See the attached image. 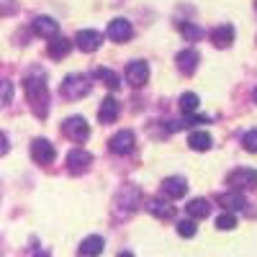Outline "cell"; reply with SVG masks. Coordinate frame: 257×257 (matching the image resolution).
<instances>
[{
  "label": "cell",
  "mask_w": 257,
  "mask_h": 257,
  "mask_svg": "<svg viewBox=\"0 0 257 257\" xmlns=\"http://www.w3.org/2000/svg\"><path fill=\"white\" fill-rule=\"evenodd\" d=\"M24 90H26V98L31 103V108L39 118H44L47 111H49V88H47V80L41 75V70H34L26 80H24Z\"/></svg>",
  "instance_id": "6da1fadb"
},
{
  "label": "cell",
  "mask_w": 257,
  "mask_h": 257,
  "mask_svg": "<svg viewBox=\"0 0 257 257\" xmlns=\"http://www.w3.org/2000/svg\"><path fill=\"white\" fill-rule=\"evenodd\" d=\"M88 93H90V77L88 75H70V77H64L62 95L67 100H77V98L88 95Z\"/></svg>",
  "instance_id": "7a4b0ae2"
},
{
  "label": "cell",
  "mask_w": 257,
  "mask_h": 257,
  "mask_svg": "<svg viewBox=\"0 0 257 257\" xmlns=\"http://www.w3.org/2000/svg\"><path fill=\"white\" fill-rule=\"evenodd\" d=\"M226 183H229L231 190H249V188H257V170L239 167V170H234V173H229Z\"/></svg>",
  "instance_id": "3957f363"
},
{
  "label": "cell",
  "mask_w": 257,
  "mask_h": 257,
  "mask_svg": "<svg viewBox=\"0 0 257 257\" xmlns=\"http://www.w3.org/2000/svg\"><path fill=\"white\" fill-rule=\"evenodd\" d=\"M62 132L67 134L72 142H85V139L90 137V126H88V121H85L82 116H72V118L64 121Z\"/></svg>",
  "instance_id": "277c9868"
},
{
  "label": "cell",
  "mask_w": 257,
  "mask_h": 257,
  "mask_svg": "<svg viewBox=\"0 0 257 257\" xmlns=\"http://www.w3.org/2000/svg\"><path fill=\"white\" fill-rule=\"evenodd\" d=\"M126 80L128 85H134V88H142V85L149 80V64L142 62V59H134L126 64Z\"/></svg>",
  "instance_id": "5b68a950"
},
{
  "label": "cell",
  "mask_w": 257,
  "mask_h": 257,
  "mask_svg": "<svg viewBox=\"0 0 257 257\" xmlns=\"http://www.w3.org/2000/svg\"><path fill=\"white\" fill-rule=\"evenodd\" d=\"M31 157H34V162H39V165L54 162V157H57L54 144L47 142V139H34V144H31Z\"/></svg>",
  "instance_id": "8992f818"
},
{
  "label": "cell",
  "mask_w": 257,
  "mask_h": 257,
  "mask_svg": "<svg viewBox=\"0 0 257 257\" xmlns=\"http://www.w3.org/2000/svg\"><path fill=\"white\" fill-rule=\"evenodd\" d=\"M134 132H128V128H123V132H118V134H113L111 137V142H108V149L113 155H128L134 149Z\"/></svg>",
  "instance_id": "52a82bcc"
},
{
  "label": "cell",
  "mask_w": 257,
  "mask_h": 257,
  "mask_svg": "<svg viewBox=\"0 0 257 257\" xmlns=\"http://www.w3.org/2000/svg\"><path fill=\"white\" fill-rule=\"evenodd\" d=\"M90 162H93V155L85 152V149H72L67 155V170L72 175H82L85 170L90 167Z\"/></svg>",
  "instance_id": "ba28073f"
},
{
  "label": "cell",
  "mask_w": 257,
  "mask_h": 257,
  "mask_svg": "<svg viewBox=\"0 0 257 257\" xmlns=\"http://www.w3.org/2000/svg\"><path fill=\"white\" fill-rule=\"evenodd\" d=\"M144 208L152 213V216L162 219V221H170L175 216V206H170V201H162V198H149L144 203Z\"/></svg>",
  "instance_id": "9c48e42d"
},
{
  "label": "cell",
  "mask_w": 257,
  "mask_h": 257,
  "mask_svg": "<svg viewBox=\"0 0 257 257\" xmlns=\"http://www.w3.org/2000/svg\"><path fill=\"white\" fill-rule=\"evenodd\" d=\"M75 44H77V49H82V52H95V49L100 47V34L93 31V29H82V31H77V36H75Z\"/></svg>",
  "instance_id": "30bf717a"
},
{
  "label": "cell",
  "mask_w": 257,
  "mask_h": 257,
  "mask_svg": "<svg viewBox=\"0 0 257 257\" xmlns=\"http://www.w3.org/2000/svg\"><path fill=\"white\" fill-rule=\"evenodd\" d=\"M198 52L196 49H183L178 57H175V62H178V70L183 72V75H193L196 72V67H198Z\"/></svg>",
  "instance_id": "8fae6325"
},
{
  "label": "cell",
  "mask_w": 257,
  "mask_h": 257,
  "mask_svg": "<svg viewBox=\"0 0 257 257\" xmlns=\"http://www.w3.org/2000/svg\"><path fill=\"white\" fill-rule=\"evenodd\" d=\"M132 34H134V29H132V24H128L126 18H113L108 24V39L111 41H126Z\"/></svg>",
  "instance_id": "7c38bea8"
},
{
  "label": "cell",
  "mask_w": 257,
  "mask_h": 257,
  "mask_svg": "<svg viewBox=\"0 0 257 257\" xmlns=\"http://www.w3.org/2000/svg\"><path fill=\"white\" fill-rule=\"evenodd\" d=\"M34 31L44 39H54L59 34V24L49 16H39V18H34Z\"/></svg>",
  "instance_id": "4fadbf2b"
},
{
  "label": "cell",
  "mask_w": 257,
  "mask_h": 257,
  "mask_svg": "<svg viewBox=\"0 0 257 257\" xmlns=\"http://www.w3.org/2000/svg\"><path fill=\"white\" fill-rule=\"evenodd\" d=\"M162 193L173 201V198H183L185 193H188V180L185 178H167L162 183Z\"/></svg>",
  "instance_id": "5bb4252c"
},
{
  "label": "cell",
  "mask_w": 257,
  "mask_h": 257,
  "mask_svg": "<svg viewBox=\"0 0 257 257\" xmlns=\"http://www.w3.org/2000/svg\"><path fill=\"white\" fill-rule=\"evenodd\" d=\"M216 201H219V203H221V206H224L226 211H231V213H234V211H242V208L247 206V198L242 196L239 190H231V193H221V196H219Z\"/></svg>",
  "instance_id": "9a60e30c"
},
{
  "label": "cell",
  "mask_w": 257,
  "mask_h": 257,
  "mask_svg": "<svg viewBox=\"0 0 257 257\" xmlns=\"http://www.w3.org/2000/svg\"><path fill=\"white\" fill-rule=\"evenodd\" d=\"M103 247H105L103 237H98V234H93V237L82 239V244H80L77 254H80V257H98V254L103 252Z\"/></svg>",
  "instance_id": "2e32d148"
},
{
  "label": "cell",
  "mask_w": 257,
  "mask_h": 257,
  "mask_svg": "<svg viewBox=\"0 0 257 257\" xmlns=\"http://www.w3.org/2000/svg\"><path fill=\"white\" fill-rule=\"evenodd\" d=\"M98 118H100V123H113V121L118 118V100H116V98H105V100L100 103Z\"/></svg>",
  "instance_id": "e0dca14e"
},
{
  "label": "cell",
  "mask_w": 257,
  "mask_h": 257,
  "mask_svg": "<svg viewBox=\"0 0 257 257\" xmlns=\"http://www.w3.org/2000/svg\"><path fill=\"white\" fill-rule=\"evenodd\" d=\"M211 41H213V47H219V49H226L231 41H234V29L226 24V26H219V29H213L211 31Z\"/></svg>",
  "instance_id": "ac0fdd59"
},
{
  "label": "cell",
  "mask_w": 257,
  "mask_h": 257,
  "mask_svg": "<svg viewBox=\"0 0 257 257\" xmlns=\"http://www.w3.org/2000/svg\"><path fill=\"white\" fill-rule=\"evenodd\" d=\"M70 49H72V41H67L64 36H54V39L49 41V57H52V59H62V57H67V54H70Z\"/></svg>",
  "instance_id": "d6986e66"
},
{
  "label": "cell",
  "mask_w": 257,
  "mask_h": 257,
  "mask_svg": "<svg viewBox=\"0 0 257 257\" xmlns=\"http://www.w3.org/2000/svg\"><path fill=\"white\" fill-rule=\"evenodd\" d=\"M185 211H188L190 219H206L208 213H211V203H208L206 198H193V201L185 206Z\"/></svg>",
  "instance_id": "ffe728a7"
},
{
  "label": "cell",
  "mask_w": 257,
  "mask_h": 257,
  "mask_svg": "<svg viewBox=\"0 0 257 257\" xmlns=\"http://www.w3.org/2000/svg\"><path fill=\"white\" fill-rule=\"evenodd\" d=\"M188 144H190V149H196V152H206V149H211L213 139H211L208 132H193L188 137Z\"/></svg>",
  "instance_id": "44dd1931"
},
{
  "label": "cell",
  "mask_w": 257,
  "mask_h": 257,
  "mask_svg": "<svg viewBox=\"0 0 257 257\" xmlns=\"http://www.w3.org/2000/svg\"><path fill=\"white\" fill-rule=\"evenodd\" d=\"M95 77H100L105 85H108L111 90H118L121 88V80H118V75L113 72V70H105V67H100V70H95Z\"/></svg>",
  "instance_id": "7402d4cb"
},
{
  "label": "cell",
  "mask_w": 257,
  "mask_h": 257,
  "mask_svg": "<svg viewBox=\"0 0 257 257\" xmlns=\"http://www.w3.org/2000/svg\"><path fill=\"white\" fill-rule=\"evenodd\" d=\"M198 105H201V103H198V95H196V93H183V95H180V111H183V113H196Z\"/></svg>",
  "instance_id": "603a6c76"
},
{
  "label": "cell",
  "mask_w": 257,
  "mask_h": 257,
  "mask_svg": "<svg viewBox=\"0 0 257 257\" xmlns=\"http://www.w3.org/2000/svg\"><path fill=\"white\" fill-rule=\"evenodd\" d=\"M196 231H198V226H196V219H183V221H178V234L180 237H196Z\"/></svg>",
  "instance_id": "cb8c5ba5"
},
{
  "label": "cell",
  "mask_w": 257,
  "mask_h": 257,
  "mask_svg": "<svg viewBox=\"0 0 257 257\" xmlns=\"http://www.w3.org/2000/svg\"><path fill=\"white\" fill-rule=\"evenodd\" d=\"M180 34H183V39H188V41H198V39L203 36V31H201L196 24H180Z\"/></svg>",
  "instance_id": "d4e9b609"
},
{
  "label": "cell",
  "mask_w": 257,
  "mask_h": 257,
  "mask_svg": "<svg viewBox=\"0 0 257 257\" xmlns=\"http://www.w3.org/2000/svg\"><path fill=\"white\" fill-rule=\"evenodd\" d=\"M216 226H219L221 231H229V229L237 226V216H234L231 211H226V213H221V216L216 219Z\"/></svg>",
  "instance_id": "484cf974"
},
{
  "label": "cell",
  "mask_w": 257,
  "mask_h": 257,
  "mask_svg": "<svg viewBox=\"0 0 257 257\" xmlns=\"http://www.w3.org/2000/svg\"><path fill=\"white\" fill-rule=\"evenodd\" d=\"M11 100H13V82L0 80V105H6Z\"/></svg>",
  "instance_id": "4316f807"
},
{
  "label": "cell",
  "mask_w": 257,
  "mask_h": 257,
  "mask_svg": "<svg viewBox=\"0 0 257 257\" xmlns=\"http://www.w3.org/2000/svg\"><path fill=\"white\" fill-rule=\"evenodd\" d=\"M242 147L247 149V152H254L257 155V128H252V132H247L242 137Z\"/></svg>",
  "instance_id": "83f0119b"
},
{
  "label": "cell",
  "mask_w": 257,
  "mask_h": 257,
  "mask_svg": "<svg viewBox=\"0 0 257 257\" xmlns=\"http://www.w3.org/2000/svg\"><path fill=\"white\" fill-rule=\"evenodd\" d=\"M8 147H11V144H8V137L0 132V155H6V152H8Z\"/></svg>",
  "instance_id": "f1b7e54d"
},
{
  "label": "cell",
  "mask_w": 257,
  "mask_h": 257,
  "mask_svg": "<svg viewBox=\"0 0 257 257\" xmlns=\"http://www.w3.org/2000/svg\"><path fill=\"white\" fill-rule=\"evenodd\" d=\"M118 257H134V254H132V252H121Z\"/></svg>",
  "instance_id": "f546056e"
},
{
  "label": "cell",
  "mask_w": 257,
  "mask_h": 257,
  "mask_svg": "<svg viewBox=\"0 0 257 257\" xmlns=\"http://www.w3.org/2000/svg\"><path fill=\"white\" fill-rule=\"evenodd\" d=\"M36 257H49L47 252H36Z\"/></svg>",
  "instance_id": "4dcf8cb0"
},
{
  "label": "cell",
  "mask_w": 257,
  "mask_h": 257,
  "mask_svg": "<svg viewBox=\"0 0 257 257\" xmlns=\"http://www.w3.org/2000/svg\"><path fill=\"white\" fill-rule=\"evenodd\" d=\"M252 98H254V103H257V88H254V93H252Z\"/></svg>",
  "instance_id": "1f68e13d"
},
{
  "label": "cell",
  "mask_w": 257,
  "mask_h": 257,
  "mask_svg": "<svg viewBox=\"0 0 257 257\" xmlns=\"http://www.w3.org/2000/svg\"><path fill=\"white\" fill-rule=\"evenodd\" d=\"M254 6H257V3H254Z\"/></svg>",
  "instance_id": "d6a6232c"
}]
</instances>
